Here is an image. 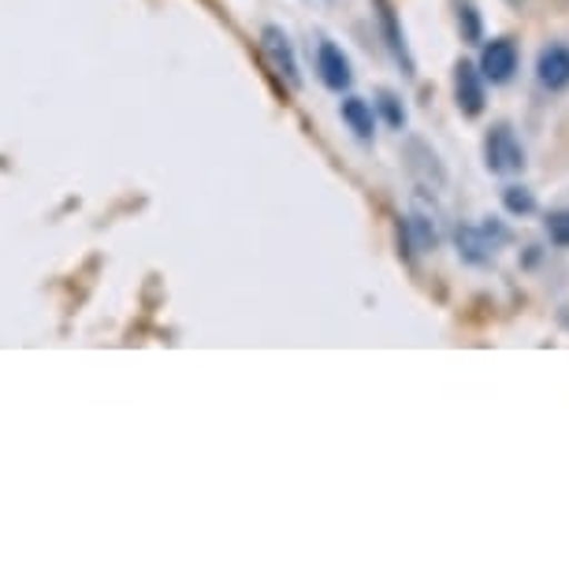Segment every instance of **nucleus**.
I'll return each instance as SVG.
<instances>
[{"label":"nucleus","instance_id":"2","mask_svg":"<svg viewBox=\"0 0 569 569\" xmlns=\"http://www.w3.org/2000/svg\"><path fill=\"white\" fill-rule=\"evenodd\" d=\"M485 164L496 176H518L525 168V146L518 142L510 123H496L485 138Z\"/></svg>","mask_w":569,"mask_h":569},{"label":"nucleus","instance_id":"8","mask_svg":"<svg viewBox=\"0 0 569 569\" xmlns=\"http://www.w3.org/2000/svg\"><path fill=\"white\" fill-rule=\"evenodd\" d=\"M376 19H380V34H383V41H388L391 57L402 63L406 74H413V57H410V46H406V34H402L399 19H395L391 0H376Z\"/></svg>","mask_w":569,"mask_h":569},{"label":"nucleus","instance_id":"5","mask_svg":"<svg viewBox=\"0 0 569 569\" xmlns=\"http://www.w3.org/2000/svg\"><path fill=\"white\" fill-rule=\"evenodd\" d=\"M455 101H458V112L461 116H480L485 112V104H488V82H485V74L477 71V63H469V60H461L458 68H455Z\"/></svg>","mask_w":569,"mask_h":569},{"label":"nucleus","instance_id":"7","mask_svg":"<svg viewBox=\"0 0 569 569\" xmlns=\"http://www.w3.org/2000/svg\"><path fill=\"white\" fill-rule=\"evenodd\" d=\"M536 79L543 90L562 93L569 90V46H547L536 57Z\"/></svg>","mask_w":569,"mask_h":569},{"label":"nucleus","instance_id":"6","mask_svg":"<svg viewBox=\"0 0 569 569\" xmlns=\"http://www.w3.org/2000/svg\"><path fill=\"white\" fill-rule=\"evenodd\" d=\"M317 74H320V82L328 86V90H350V82H353V71H350V60H347V52H342L336 41H320L317 46Z\"/></svg>","mask_w":569,"mask_h":569},{"label":"nucleus","instance_id":"4","mask_svg":"<svg viewBox=\"0 0 569 569\" xmlns=\"http://www.w3.org/2000/svg\"><path fill=\"white\" fill-rule=\"evenodd\" d=\"M261 52L268 57V63L276 68L279 79H287L291 86H302V71H298V57H295V46L291 38H287L283 27H272L268 23L261 30Z\"/></svg>","mask_w":569,"mask_h":569},{"label":"nucleus","instance_id":"9","mask_svg":"<svg viewBox=\"0 0 569 569\" xmlns=\"http://www.w3.org/2000/svg\"><path fill=\"white\" fill-rule=\"evenodd\" d=\"M339 116H342V123H347L350 131L361 138V142H369L372 131H376V116H372V104L369 101L347 98V101L339 104Z\"/></svg>","mask_w":569,"mask_h":569},{"label":"nucleus","instance_id":"3","mask_svg":"<svg viewBox=\"0 0 569 569\" xmlns=\"http://www.w3.org/2000/svg\"><path fill=\"white\" fill-rule=\"evenodd\" d=\"M518 63H521L518 46H513L510 38H496V41H488V46L480 49V63H477V71L485 74V82L502 86V82H510V79H513V71H518Z\"/></svg>","mask_w":569,"mask_h":569},{"label":"nucleus","instance_id":"12","mask_svg":"<svg viewBox=\"0 0 569 569\" xmlns=\"http://www.w3.org/2000/svg\"><path fill=\"white\" fill-rule=\"evenodd\" d=\"M543 228H547V239H551L555 246H562V250H569V209L547 212Z\"/></svg>","mask_w":569,"mask_h":569},{"label":"nucleus","instance_id":"11","mask_svg":"<svg viewBox=\"0 0 569 569\" xmlns=\"http://www.w3.org/2000/svg\"><path fill=\"white\" fill-rule=\"evenodd\" d=\"M376 104H380V112H383V120H388V127H395V131H406V104L399 101V93L380 90Z\"/></svg>","mask_w":569,"mask_h":569},{"label":"nucleus","instance_id":"13","mask_svg":"<svg viewBox=\"0 0 569 569\" xmlns=\"http://www.w3.org/2000/svg\"><path fill=\"white\" fill-rule=\"evenodd\" d=\"M458 27H461V38L469 41H480V16H477V8L472 4H458Z\"/></svg>","mask_w":569,"mask_h":569},{"label":"nucleus","instance_id":"10","mask_svg":"<svg viewBox=\"0 0 569 569\" xmlns=\"http://www.w3.org/2000/svg\"><path fill=\"white\" fill-rule=\"evenodd\" d=\"M502 209H507L510 217H532L536 194L529 187H507V190H502Z\"/></svg>","mask_w":569,"mask_h":569},{"label":"nucleus","instance_id":"1","mask_svg":"<svg viewBox=\"0 0 569 569\" xmlns=\"http://www.w3.org/2000/svg\"><path fill=\"white\" fill-rule=\"evenodd\" d=\"M455 242H458V257L466 264H491L499 246L510 242V231L502 228L499 220H485V223H477V228L466 223V228H458Z\"/></svg>","mask_w":569,"mask_h":569}]
</instances>
